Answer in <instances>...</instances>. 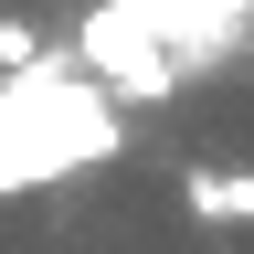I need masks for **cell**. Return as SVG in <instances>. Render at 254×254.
I'll return each instance as SVG.
<instances>
[{
    "label": "cell",
    "mask_w": 254,
    "mask_h": 254,
    "mask_svg": "<svg viewBox=\"0 0 254 254\" xmlns=\"http://www.w3.org/2000/svg\"><path fill=\"white\" fill-rule=\"evenodd\" d=\"M180 201L201 212V222H254V170H190Z\"/></svg>",
    "instance_id": "7a4b0ae2"
},
{
    "label": "cell",
    "mask_w": 254,
    "mask_h": 254,
    "mask_svg": "<svg viewBox=\"0 0 254 254\" xmlns=\"http://www.w3.org/2000/svg\"><path fill=\"white\" fill-rule=\"evenodd\" d=\"M117 11L190 74V64H222V53H233V32L254 21V0H117Z\"/></svg>",
    "instance_id": "6da1fadb"
}]
</instances>
